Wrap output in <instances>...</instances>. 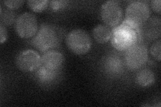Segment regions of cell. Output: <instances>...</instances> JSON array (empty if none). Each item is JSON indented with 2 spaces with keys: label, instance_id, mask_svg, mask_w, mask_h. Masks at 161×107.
<instances>
[{
  "label": "cell",
  "instance_id": "6da1fadb",
  "mask_svg": "<svg viewBox=\"0 0 161 107\" xmlns=\"http://www.w3.org/2000/svg\"><path fill=\"white\" fill-rule=\"evenodd\" d=\"M61 38V32L58 28L50 24H42L32 38L31 43L40 52H45L56 48Z\"/></svg>",
  "mask_w": 161,
  "mask_h": 107
},
{
  "label": "cell",
  "instance_id": "7a4b0ae2",
  "mask_svg": "<svg viewBox=\"0 0 161 107\" xmlns=\"http://www.w3.org/2000/svg\"><path fill=\"white\" fill-rule=\"evenodd\" d=\"M140 28H136L122 22L112 29L111 44L118 51H125L138 43Z\"/></svg>",
  "mask_w": 161,
  "mask_h": 107
},
{
  "label": "cell",
  "instance_id": "3957f363",
  "mask_svg": "<svg viewBox=\"0 0 161 107\" xmlns=\"http://www.w3.org/2000/svg\"><path fill=\"white\" fill-rule=\"evenodd\" d=\"M150 8L147 2L144 1L131 2L126 7L125 19L122 22L136 28H140L150 18Z\"/></svg>",
  "mask_w": 161,
  "mask_h": 107
},
{
  "label": "cell",
  "instance_id": "277c9868",
  "mask_svg": "<svg viewBox=\"0 0 161 107\" xmlns=\"http://www.w3.org/2000/svg\"><path fill=\"white\" fill-rule=\"evenodd\" d=\"M65 42L68 48L76 55L86 54L92 48V41L89 34L82 29H74L69 32Z\"/></svg>",
  "mask_w": 161,
  "mask_h": 107
},
{
  "label": "cell",
  "instance_id": "5b68a950",
  "mask_svg": "<svg viewBox=\"0 0 161 107\" xmlns=\"http://www.w3.org/2000/svg\"><path fill=\"white\" fill-rule=\"evenodd\" d=\"M125 52L124 64L130 70H138L147 62L148 49L143 44H136Z\"/></svg>",
  "mask_w": 161,
  "mask_h": 107
},
{
  "label": "cell",
  "instance_id": "8992f818",
  "mask_svg": "<svg viewBox=\"0 0 161 107\" xmlns=\"http://www.w3.org/2000/svg\"><path fill=\"white\" fill-rule=\"evenodd\" d=\"M38 20L31 12H24L17 18L15 22V29L20 38H32L38 29Z\"/></svg>",
  "mask_w": 161,
  "mask_h": 107
},
{
  "label": "cell",
  "instance_id": "52a82bcc",
  "mask_svg": "<svg viewBox=\"0 0 161 107\" xmlns=\"http://www.w3.org/2000/svg\"><path fill=\"white\" fill-rule=\"evenodd\" d=\"M99 16L105 25L114 28L122 21L123 9L118 2L110 0L105 2L101 6Z\"/></svg>",
  "mask_w": 161,
  "mask_h": 107
},
{
  "label": "cell",
  "instance_id": "ba28073f",
  "mask_svg": "<svg viewBox=\"0 0 161 107\" xmlns=\"http://www.w3.org/2000/svg\"><path fill=\"white\" fill-rule=\"evenodd\" d=\"M16 63L17 67L22 72H32L41 66V56L34 50H24L18 55Z\"/></svg>",
  "mask_w": 161,
  "mask_h": 107
},
{
  "label": "cell",
  "instance_id": "9c48e42d",
  "mask_svg": "<svg viewBox=\"0 0 161 107\" xmlns=\"http://www.w3.org/2000/svg\"><path fill=\"white\" fill-rule=\"evenodd\" d=\"M63 62V55L57 50H48L41 56V66L48 70H58Z\"/></svg>",
  "mask_w": 161,
  "mask_h": 107
},
{
  "label": "cell",
  "instance_id": "30bf717a",
  "mask_svg": "<svg viewBox=\"0 0 161 107\" xmlns=\"http://www.w3.org/2000/svg\"><path fill=\"white\" fill-rule=\"evenodd\" d=\"M142 26H144L140 34H144L146 38L149 40H157L160 39L161 34L160 18L154 16L149 18Z\"/></svg>",
  "mask_w": 161,
  "mask_h": 107
},
{
  "label": "cell",
  "instance_id": "8fae6325",
  "mask_svg": "<svg viewBox=\"0 0 161 107\" xmlns=\"http://www.w3.org/2000/svg\"><path fill=\"white\" fill-rule=\"evenodd\" d=\"M93 37L99 44H105L110 40L112 29L105 24H98L92 31Z\"/></svg>",
  "mask_w": 161,
  "mask_h": 107
},
{
  "label": "cell",
  "instance_id": "7c38bea8",
  "mask_svg": "<svg viewBox=\"0 0 161 107\" xmlns=\"http://www.w3.org/2000/svg\"><path fill=\"white\" fill-rule=\"evenodd\" d=\"M105 69L108 73L112 74H119L123 69V62L117 55H109L105 59Z\"/></svg>",
  "mask_w": 161,
  "mask_h": 107
},
{
  "label": "cell",
  "instance_id": "4fadbf2b",
  "mask_svg": "<svg viewBox=\"0 0 161 107\" xmlns=\"http://www.w3.org/2000/svg\"><path fill=\"white\" fill-rule=\"evenodd\" d=\"M155 80V75L152 70L144 68L138 71L136 75L135 81L141 87H148L152 85Z\"/></svg>",
  "mask_w": 161,
  "mask_h": 107
},
{
  "label": "cell",
  "instance_id": "5bb4252c",
  "mask_svg": "<svg viewBox=\"0 0 161 107\" xmlns=\"http://www.w3.org/2000/svg\"><path fill=\"white\" fill-rule=\"evenodd\" d=\"M58 70H51L40 66L36 70V75L38 80L42 83H49L56 79L58 76Z\"/></svg>",
  "mask_w": 161,
  "mask_h": 107
},
{
  "label": "cell",
  "instance_id": "9a60e30c",
  "mask_svg": "<svg viewBox=\"0 0 161 107\" xmlns=\"http://www.w3.org/2000/svg\"><path fill=\"white\" fill-rule=\"evenodd\" d=\"M16 13L12 9H9L7 8H3L1 6L0 9V21L1 24H3L5 26L10 25L15 23L16 20Z\"/></svg>",
  "mask_w": 161,
  "mask_h": 107
},
{
  "label": "cell",
  "instance_id": "2e32d148",
  "mask_svg": "<svg viewBox=\"0 0 161 107\" xmlns=\"http://www.w3.org/2000/svg\"><path fill=\"white\" fill-rule=\"evenodd\" d=\"M28 7L34 12H42L46 9L49 4L47 0H29L27 2Z\"/></svg>",
  "mask_w": 161,
  "mask_h": 107
},
{
  "label": "cell",
  "instance_id": "e0dca14e",
  "mask_svg": "<svg viewBox=\"0 0 161 107\" xmlns=\"http://www.w3.org/2000/svg\"><path fill=\"white\" fill-rule=\"evenodd\" d=\"M160 49H161V41L160 39H158L153 43L150 48V53L151 56L158 62L160 61Z\"/></svg>",
  "mask_w": 161,
  "mask_h": 107
},
{
  "label": "cell",
  "instance_id": "ac0fdd59",
  "mask_svg": "<svg viewBox=\"0 0 161 107\" xmlns=\"http://www.w3.org/2000/svg\"><path fill=\"white\" fill-rule=\"evenodd\" d=\"M67 1H62V0H58V1H50L49 2L48 6L53 11L57 12L58 10L64 8L67 6Z\"/></svg>",
  "mask_w": 161,
  "mask_h": 107
},
{
  "label": "cell",
  "instance_id": "d6986e66",
  "mask_svg": "<svg viewBox=\"0 0 161 107\" xmlns=\"http://www.w3.org/2000/svg\"><path fill=\"white\" fill-rule=\"evenodd\" d=\"M4 6L6 8L14 10L18 9L20 7L22 6V5L24 3V1L23 0H16V1H4L3 2Z\"/></svg>",
  "mask_w": 161,
  "mask_h": 107
},
{
  "label": "cell",
  "instance_id": "ffe728a7",
  "mask_svg": "<svg viewBox=\"0 0 161 107\" xmlns=\"http://www.w3.org/2000/svg\"><path fill=\"white\" fill-rule=\"evenodd\" d=\"M8 39V30L5 25L0 24V43L3 44Z\"/></svg>",
  "mask_w": 161,
  "mask_h": 107
},
{
  "label": "cell",
  "instance_id": "44dd1931",
  "mask_svg": "<svg viewBox=\"0 0 161 107\" xmlns=\"http://www.w3.org/2000/svg\"><path fill=\"white\" fill-rule=\"evenodd\" d=\"M160 0H153L150 2V7L153 11L158 14H160Z\"/></svg>",
  "mask_w": 161,
  "mask_h": 107
}]
</instances>
